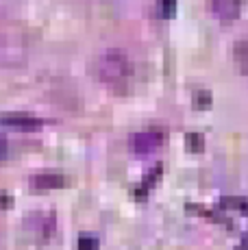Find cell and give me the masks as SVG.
I'll return each mask as SVG.
<instances>
[{
    "mask_svg": "<svg viewBox=\"0 0 248 250\" xmlns=\"http://www.w3.org/2000/svg\"><path fill=\"white\" fill-rule=\"evenodd\" d=\"M233 61L242 74H248V40H240L233 46Z\"/></svg>",
    "mask_w": 248,
    "mask_h": 250,
    "instance_id": "6",
    "label": "cell"
},
{
    "mask_svg": "<svg viewBox=\"0 0 248 250\" xmlns=\"http://www.w3.org/2000/svg\"><path fill=\"white\" fill-rule=\"evenodd\" d=\"M0 122L9 128H16V131H37V128H41L40 118H35L31 113H20V111L2 113L0 115Z\"/></svg>",
    "mask_w": 248,
    "mask_h": 250,
    "instance_id": "3",
    "label": "cell"
},
{
    "mask_svg": "<svg viewBox=\"0 0 248 250\" xmlns=\"http://www.w3.org/2000/svg\"><path fill=\"white\" fill-rule=\"evenodd\" d=\"M79 250H98V237L94 235H81L79 242H76Z\"/></svg>",
    "mask_w": 248,
    "mask_h": 250,
    "instance_id": "8",
    "label": "cell"
},
{
    "mask_svg": "<svg viewBox=\"0 0 248 250\" xmlns=\"http://www.w3.org/2000/svg\"><path fill=\"white\" fill-rule=\"evenodd\" d=\"M209 11L220 20H235L242 13L244 0H207Z\"/></svg>",
    "mask_w": 248,
    "mask_h": 250,
    "instance_id": "4",
    "label": "cell"
},
{
    "mask_svg": "<svg viewBox=\"0 0 248 250\" xmlns=\"http://www.w3.org/2000/svg\"><path fill=\"white\" fill-rule=\"evenodd\" d=\"M159 9L164 18H174L176 13V0H159Z\"/></svg>",
    "mask_w": 248,
    "mask_h": 250,
    "instance_id": "10",
    "label": "cell"
},
{
    "mask_svg": "<svg viewBox=\"0 0 248 250\" xmlns=\"http://www.w3.org/2000/svg\"><path fill=\"white\" fill-rule=\"evenodd\" d=\"M4 155H7V139L0 135V159H2Z\"/></svg>",
    "mask_w": 248,
    "mask_h": 250,
    "instance_id": "12",
    "label": "cell"
},
{
    "mask_svg": "<svg viewBox=\"0 0 248 250\" xmlns=\"http://www.w3.org/2000/svg\"><path fill=\"white\" fill-rule=\"evenodd\" d=\"M131 72H133L131 59H128V55L124 50H120V48L104 50L96 59V63H94V74L107 85L124 83V81L131 76Z\"/></svg>",
    "mask_w": 248,
    "mask_h": 250,
    "instance_id": "1",
    "label": "cell"
},
{
    "mask_svg": "<svg viewBox=\"0 0 248 250\" xmlns=\"http://www.w3.org/2000/svg\"><path fill=\"white\" fill-rule=\"evenodd\" d=\"M61 185H65V176L55 170H44V172H37V174L31 176V187L35 191H50Z\"/></svg>",
    "mask_w": 248,
    "mask_h": 250,
    "instance_id": "5",
    "label": "cell"
},
{
    "mask_svg": "<svg viewBox=\"0 0 248 250\" xmlns=\"http://www.w3.org/2000/svg\"><path fill=\"white\" fill-rule=\"evenodd\" d=\"M209 103H211V94H209V91L200 89L194 94V104H196V107L205 109V107H209Z\"/></svg>",
    "mask_w": 248,
    "mask_h": 250,
    "instance_id": "11",
    "label": "cell"
},
{
    "mask_svg": "<svg viewBox=\"0 0 248 250\" xmlns=\"http://www.w3.org/2000/svg\"><path fill=\"white\" fill-rule=\"evenodd\" d=\"M185 144H187V150L200 152L205 148V137L200 135V133H189L187 139H185Z\"/></svg>",
    "mask_w": 248,
    "mask_h": 250,
    "instance_id": "7",
    "label": "cell"
},
{
    "mask_svg": "<svg viewBox=\"0 0 248 250\" xmlns=\"http://www.w3.org/2000/svg\"><path fill=\"white\" fill-rule=\"evenodd\" d=\"M159 174H161V166L152 167V170H150V174L146 176V181H142V185L137 187V189H140V191H137V196H142V191H144V196H146V191H148V187H150L152 183L157 181V176H159Z\"/></svg>",
    "mask_w": 248,
    "mask_h": 250,
    "instance_id": "9",
    "label": "cell"
},
{
    "mask_svg": "<svg viewBox=\"0 0 248 250\" xmlns=\"http://www.w3.org/2000/svg\"><path fill=\"white\" fill-rule=\"evenodd\" d=\"M161 142H164V133L159 128H146V131L133 133L128 146L135 155H148V152L157 150L161 146Z\"/></svg>",
    "mask_w": 248,
    "mask_h": 250,
    "instance_id": "2",
    "label": "cell"
}]
</instances>
